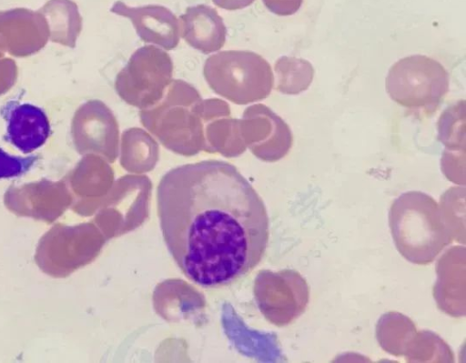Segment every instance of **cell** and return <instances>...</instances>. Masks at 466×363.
<instances>
[{"instance_id":"4","label":"cell","mask_w":466,"mask_h":363,"mask_svg":"<svg viewBox=\"0 0 466 363\" xmlns=\"http://www.w3.org/2000/svg\"><path fill=\"white\" fill-rule=\"evenodd\" d=\"M203 75L216 94L238 105L265 99L274 85L269 63L247 50H225L210 55Z\"/></svg>"},{"instance_id":"3","label":"cell","mask_w":466,"mask_h":363,"mask_svg":"<svg viewBox=\"0 0 466 363\" xmlns=\"http://www.w3.org/2000/svg\"><path fill=\"white\" fill-rule=\"evenodd\" d=\"M201 99L192 85L174 79L156 106L139 111L140 122L167 148L195 155L205 149V123L198 108Z\"/></svg>"},{"instance_id":"13","label":"cell","mask_w":466,"mask_h":363,"mask_svg":"<svg viewBox=\"0 0 466 363\" xmlns=\"http://www.w3.org/2000/svg\"><path fill=\"white\" fill-rule=\"evenodd\" d=\"M122 161L129 168H148L158 155L153 136L140 127L126 129L121 136Z\"/></svg>"},{"instance_id":"16","label":"cell","mask_w":466,"mask_h":363,"mask_svg":"<svg viewBox=\"0 0 466 363\" xmlns=\"http://www.w3.org/2000/svg\"><path fill=\"white\" fill-rule=\"evenodd\" d=\"M35 156H15L0 148V178L17 176L26 172L35 163Z\"/></svg>"},{"instance_id":"17","label":"cell","mask_w":466,"mask_h":363,"mask_svg":"<svg viewBox=\"0 0 466 363\" xmlns=\"http://www.w3.org/2000/svg\"><path fill=\"white\" fill-rule=\"evenodd\" d=\"M265 5L279 15H291L299 11L303 0H263Z\"/></svg>"},{"instance_id":"6","label":"cell","mask_w":466,"mask_h":363,"mask_svg":"<svg viewBox=\"0 0 466 363\" xmlns=\"http://www.w3.org/2000/svg\"><path fill=\"white\" fill-rule=\"evenodd\" d=\"M173 62L169 55L155 45H143L117 73L115 89L127 104L140 110L156 106L172 82Z\"/></svg>"},{"instance_id":"12","label":"cell","mask_w":466,"mask_h":363,"mask_svg":"<svg viewBox=\"0 0 466 363\" xmlns=\"http://www.w3.org/2000/svg\"><path fill=\"white\" fill-rule=\"evenodd\" d=\"M205 149L226 156H238L245 151L239 129V119L223 116L205 123Z\"/></svg>"},{"instance_id":"7","label":"cell","mask_w":466,"mask_h":363,"mask_svg":"<svg viewBox=\"0 0 466 363\" xmlns=\"http://www.w3.org/2000/svg\"><path fill=\"white\" fill-rule=\"evenodd\" d=\"M239 129L245 145L264 160H278L292 146L293 136L289 125L263 104L244 110Z\"/></svg>"},{"instance_id":"1","label":"cell","mask_w":466,"mask_h":363,"mask_svg":"<svg viewBox=\"0 0 466 363\" xmlns=\"http://www.w3.org/2000/svg\"><path fill=\"white\" fill-rule=\"evenodd\" d=\"M168 252L191 282L228 286L261 261L269 237L263 200L232 164L203 160L168 170L157 187Z\"/></svg>"},{"instance_id":"11","label":"cell","mask_w":466,"mask_h":363,"mask_svg":"<svg viewBox=\"0 0 466 363\" xmlns=\"http://www.w3.org/2000/svg\"><path fill=\"white\" fill-rule=\"evenodd\" d=\"M87 144L112 157L116 155L119 127L113 112L102 102L94 101L86 109Z\"/></svg>"},{"instance_id":"5","label":"cell","mask_w":466,"mask_h":363,"mask_svg":"<svg viewBox=\"0 0 466 363\" xmlns=\"http://www.w3.org/2000/svg\"><path fill=\"white\" fill-rule=\"evenodd\" d=\"M450 77L437 60L413 55L390 66L385 80L390 97L398 105L430 114L436 110L449 91Z\"/></svg>"},{"instance_id":"8","label":"cell","mask_w":466,"mask_h":363,"mask_svg":"<svg viewBox=\"0 0 466 363\" xmlns=\"http://www.w3.org/2000/svg\"><path fill=\"white\" fill-rule=\"evenodd\" d=\"M116 15L128 17L139 38L164 49L171 50L179 43V25L168 9L158 5L129 7L116 2L112 7Z\"/></svg>"},{"instance_id":"18","label":"cell","mask_w":466,"mask_h":363,"mask_svg":"<svg viewBox=\"0 0 466 363\" xmlns=\"http://www.w3.org/2000/svg\"><path fill=\"white\" fill-rule=\"evenodd\" d=\"M218 6L228 9L236 10L244 8L251 5L255 0H212Z\"/></svg>"},{"instance_id":"2","label":"cell","mask_w":466,"mask_h":363,"mask_svg":"<svg viewBox=\"0 0 466 363\" xmlns=\"http://www.w3.org/2000/svg\"><path fill=\"white\" fill-rule=\"evenodd\" d=\"M389 226L399 253L417 265L431 263L452 239L439 203L421 191L404 192L394 199Z\"/></svg>"},{"instance_id":"9","label":"cell","mask_w":466,"mask_h":363,"mask_svg":"<svg viewBox=\"0 0 466 363\" xmlns=\"http://www.w3.org/2000/svg\"><path fill=\"white\" fill-rule=\"evenodd\" d=\"M6 120V139L25 154L45 144L50 125L45 112L31 104L10 103L3 110Z\"/></svg>"},{"instance_id":"10","label":"cell","mask_w":466,"mask_h":363,"mask_svg":"<svg viewBox=\"0 0 466 363\" xmlns=\"http://www.w3.org/2000/svg\"><path fill=\"white\" fill-rule=\"evenodd\" d=\"M180 19L181 36L196 50L208 55L225 45L226 25L212 7L203 5L188 7Z\"/></svg>"},{"instance_id":"14","label":"cell","mask_w":466,"mask_h":363,"mask_svg":"<svg viewBox=\"0 0 466 363\" xmlns=\"http://www.w3.org/2000/svg\"><path fill=\"white\" fill-rule=\"evenodd\" d=\"M276 89L286 95H298L306 91L314 76L309 61L295 56H281L274 66Z\"/></svg>"},{"instance_id":"15","label":"cell","mask_w":466,"mask_h":363,"mask_svg":"<svg viewBox=\"0 0 466 363\" xmlns=\"http://www.w3.org/2000/svg\"><path fill=\"white\" fill-rule=\"evenodd\" d=\"M465 101L447 107L438 121V137L451 150L465 149Z\"/></svg>"}]
</instances>
